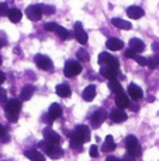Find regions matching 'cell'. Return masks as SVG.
I'll return each instance as SVG.
<instances>
[{"label":"cell","mask_w":159,"mask_h":161,"mask_svg":"<svg viewBox=\"0 0 159 161\" xmlns=\"http://www.w3.org/2000/svg\"><path fill=\"white\" fill-rule=\"evenodd\" d=\"M90 140V129L85 125H79L75 127V130L70 133V142H76V143H83L89 142Z\"/></svg>","instance_id":"obj_1"},{"label":"cell","mask_w":159,"mask_h":161,"mask_svg":"<svg viewBox=\"0 0 159 161\" xmlns=\"http://www.w3.org/2000/svg\"><path fill=\"white\" fill-rule=\"evenodd\" d=\"M38 147L41 148L42 151H44L45 154H47L49 158H52V160H58V158H61L62 156H64V150H62L59 146H56V144H51V143H48V142H39L38 143Z\"/></svg>","instance_id":"obj_2"},{"label":"cell","mask_w":159,"mask_h":161,"mask_svg":"<svg viewBox=\"0 0 159 161\" xmlns=\"http://www.w3.org/2000/svg\"><path fill=\"white\" fill-rule=\"evenodd\" d=\"M20 109H21V103H20V100L10 99L8 102H6L4 112H6V116H7V119L10 120V122H17Z\"/></svg>","instance_id":"obj_3"},{"label":"cell","mask_w":159,"mask_h":161,"mask_svg":"<svg viewBox=\"0 0 159 161\" xmlns=\"http://www.w3.org/2000/svg\"><path fill=\"white\" fill-rule=\"evenodd\" d=\"M126 147H127V153L134 156L135 158L140 157L141 153H142L141 146H140V143H138V139L135 136H132V134H130V136L126 137Z\"/></svg>","instance_id":"obj_4"},{"label":"cell","mask_w":159,"mask_h":161,"mask_svg":"<svg viewBox=\"0 0 159 161\" xmlns=\"http://www.w3.org/2000/svg\"><path fill=\"white\" fill-rule=\"evenodd\" d=\"M82 72V65L78 61H68L64 67V74L66 78H73Z\"/></svg>","instance_id":"obj_5"},{"label":"cell","mask_w":159,"mask_h":161,"mask_svg":"<svg viewBox=\"0 0 159 161\" xmlns=\"http://www.w3.org/2000/svg\"><path fill=\"white\" fill-rule=\"evenodd\" d=\"M107 119V112L104 109H97L95 113L90 116V125L93 129H97L101 126V123Z\"/></svg>","instance_id":"obj_6"},{"label":"cell","mask_w":159,"mask_h":161,"mask_svg":"<svg viewBox=\"0 0 159 161\" xmlns=\"http://www.w3.org/2000/svg\"><path fill=\"white\" fill-rule=\"evenodd\" d=\"M35 64H37V67L42 71H51L52 67H54V64H52V61H51L49 57L42 55V54L35 55Z\"/></svg>","instance_id":"obj_7"},{"label":"cell","mask_w":159,"mask_h":161,"mask_svg":"<svg viewBox=\"0 0 159 161\" xmlns=\"http://www.w3.org/2000/svg\"><path fill=\"white\" fill-rule=\"evenodd\" d=\"M25 14L27 17L31 20V21H38L41 20V16H42V11H41V6L39 4H31L25 8Z\"/></svg>","instance_id":"obj_8"},{"label":"cell","mask_w":159,"mask_h":161,"mask_svg":"<svg viewBox=\"0 0 159 161\" xmlns=\"http://www.w3.org/2000/svg\"><path fill=\"white\" fill-rule=\"evenodd\" d=\"M42 136H44L45 142L51 143V144L59 146V143H61V136H59L56 131H54L51 127H45L44 131H42Z\"/></svg>","instance_id":"obj_9"},{"label":"cell","mask_w":159,"mask_h":161,"mask_svg":"<svg viewBox=\"0 0 159 161\" xmlns=\"http://www.w3.org/2000/svg\"><path fill=\"white\" fill-rule=\"evenodd\" d=\"M99 64H100V67H104V65H111V67L118 68L117 58H114L113 55H110L109 53H101L100 55H99Z\"/></svg>","instance_id":"obj_10"},{"label":"cell","mask_w":159,"mask_h":161,"mask_svg":"<svg viewBox=\"0 0 159 161\" xmlns=\"http://www.w3.org/2000/svg\"><path fill=\"white\" fill-rule=\"evenodd\" d=\"M73 34H75V38L78 40L80 44H86L87 42V34L86 31L83 30V25H82V23H75V28H73Z\"/></svg>","instance_id":"obj_11"},{"label":"cell","mask_w":159,"mask_h":161,"mask_svg":"<svg viewBox=\"0 0 159 161\" xmlns=\"http://www.w3.org/2000/svg\"><path fill=\"white\" fill-rule=\"evenodd\" d=\"M100 74L107 78L109 80L111 79H117V75H118V68L115 67H111V65H104V67L100 68Z\"/></svg>","instance_id":"obj_12"},{"label":"cell","mask_w":159,"mask_h":161,"mask_svg":"<svg viewBox=\"0 0 159 161\" xmlns=\"http://www.w3.org/2000/svg\"><path fill=\"white\" fill-rule=\"evenodd\" d=\"M110 120H111L113 123H123L127 120V114L123 109H114V110H111V113H110Z\"/></svg>","instance_id":"obj_13"},{"label":"cell","mask_w":159,"mask_h":161,"mask_svg":"<svg viewBox=\"0 0 159 161\" xmlns=\"http://www.w3.org/2000/svg\"><path fill=\"white\" fill-rule=\"evenodd\" d=\"M128 96H131L134 100H140L141 97L144 96V92H142V89H141L138 85H135V83H130V86H128Z\"/></svg>","instance_id":"obj_14"},{"label":"cell","mask_w":159,"mask_h":161,"mask_svg":"<svg viewBox=\"0 0 159 161\" xmlns=\"http://www.w3.org/2000/svg\"><path fill=\"white\" fill-rule=\"evenodd\" d=\"M127 14H128V17H131L134 20H140L144 16V10L140 6H130L127 8Z\"/></svg>","instance_id":"obj_15"},{"label":"cell","mask_w":159,"mask_h":161,"mask_svg":"<svg viewBox=\"0 0 159 161\" xmlns=\"http://www.w3.org/2000/svg\"><path fill=\"white\" fill-rule=\"evenodd\" d=\"M111 24L114 25L115 28H120V30H131V23L126 21L124 19H120V17H114L111 19Z\"/></svg>","instance_id":"obj_16"},{"label":"cell","mask_w":159,"mask_h":161,"mask_svg":"<svg viewBox=\"0 0 159 161\" xmlns=\"http://www.w3.org/2000/svg\"><path fill=\"white\" fill-rule=\"evenodd\" d=\"M130 48H131L135 54H140L145 50V44H144V41L140 38H131L130 40Z\"/></svg>","instance_id":"obj_17"},{"label":"cell","mask_w":159,"mask_h":161,"mask_svg":"<svg viewBox=\"0 0 159 161\" xmlns=\"http://www.w3.org/2000/svg\"><path fill=\"white\" fill-rule=\"evenodd\" d=\"M106 47L109 48L110 51H120L121 48L124 47V42L121 41V40H118V38H109L107 40V42H106Z\"/></svg>","instance_id":"obj_18"},{"label":"cell","mask_w":159,"mask_h":161,"mask_svg":"<svg viewBox=\"0 0 159 161\" xmlns=\"http://www.w3.org/2000/svg\"><path fill=\"white\" fill-rule=\"evenodd\" d=\"M34 86L33 85H25L24 88L21 89V92H20V100H23V102H25V100H30L31 96L34 95Z\"/></svg>","instance_id":"obj_19"},{"label":"cell","mask_w":159,"mask_h":161,"mask_svg":"<svg viewBox=\"0 0 159 161\" xmlns=\"http://www.w3.org/2000/svg\"><path fill=\"white\" fill-rule=\"evenodd\" d=\"M115 103H117L118 109L128 108V106H130V97H128V95H126L124 92H123V93L115 95Z\"/></svg>","instance_id":"obj_20"},{"label":"cell","mask_w":159,"mask_h":161,"mask_svg":"<svg viewBox=\"0 0 159 161\" xmlns=\"http://www.w3.org/2000/svg\"><path fill=\"white\" fill-rule=\"evenodd\" d=\"M25 157L31 161H45V157L42 153H39L38 150H34V148H30V150L25 151Z\"/></svg>","instance_id":"obj_21"},{"label":"cell","mask_w":159,"mask_h":161,"mask_svg":"<svg viewBox=\"0 0 159 161\" xmlns=\"http://www.w3.org/2000/svg\"><path fill=\"white\" fill-rule=\"evenodd\" d=\"M55 92H56V95L61 97H69L70 95H72V91H70V88L66 83H59V85H56Z\"/></svg>","instance_id":"obj_22"},{"label":"cell","mask_w":159,"mask_h":161,"mask_svg":"<svg viewBox=\"0 0 159 161\" xmlns=\"http://www.w3.org/2000/svg\"><path fill=\"white\" fill-rule=\"evenodd\" d=\"M82 96H83V99L86 100V102H92L96 96V86L95 85L86 86L85 91H83V93H82Z\"/></svg>","instance_id":"obj_23"},{"label":"cell","mask_w":159,"mask_h":161,"mask_svg":"<svg viewBox=\"0 0 159 161\" xmlns=\"http://www.w3.org/2000/svg\"><path fill=\"white\" fill-rule=\"evenodd\" d=\"M48 114H49V117L52 120L59 119V117H61V114H62V108L58 105V103H52V105H51V108H49V110H48Z\"/></svg>","instance_id":"obj_24"},{"label":"cell","mask_w":159,"mask_h":161,"mask_svg":"<svg viewBox=\"0 0 159 161\" xmlns=\"http://www.w3.org/2000/svg\"><path fill=\"white\" fill-rule=\"evenodd\" d=\"M115 148V143H114V139H113V136H107L106 140H104L103 146H101V150L104 151V153H110V151H113Z\"/></svg>","instance_id":"obj_25"},{"label":"cell","mask_w":159,"mask_h":161,"mask_svg":"<svg viewBox=\"0 0 159 161\" xmlns=\"http://www.w3.org/2000/svg\"><path fill=\"white\" fill-rule=\"evenodd\" d=\"M109 89L113 92L114 95H118V93H123V86L120 85V82H118L117 79H111L109 80Z\"/></svg>","instance_id":"obj_26"},{"label":"cell","mask_w":159,"mask_h":161,"mask_svg":"<svg viewBox=\"0 0 159 161\" xmlns=\"http://www.w3.org/2000/svg\"><path fill=\"white\" fill-rule=\"evenodd\" d=\"M7 17H8V20H10L11 23H18L20 20H21L23 14H21V11H20L18 8H11V10L8 11Z\"/></svg>","instance_id":"obj_27"},{"label":"cell","mask_w":159,"mask_h":161,"mask_svg":"<svg viewBox=\"0 0 159 161\" xmlns=\"http://www.w3.org/2000/svg\"><path fill=\"white\" fill-rule=\"evenodd\" d=\"M55 33L58 34V36L61 37L62 40H68V38H69V37H70V33H69V31H68L66 28H64V27H62V25H59V24H58V27H56Z\"/></svg>","instance_id":"obj_28"},{"label":"cell","mask_w":159,"mask_h":161,"mask_svg":"<svg viewBox=\"0 0 159 161\" xmlns=\"http://www.w3.org/2000/svg\"><path fill=\"white\" fill-rule=\"evenodd\" d=\"M76 57H78V59L79 61H82V62H87L89 61V53H87L86 50H79L78 53H76Z\"/></svg>","instance_id":"obj_29"},{"label":"cell","mask_w":159,"mask_h":161,"mask_svg":"<svg viewBox=\"0 0 159 161\" xmlns=\"http://www.w3.org/2000/svg\"><path fill=\"white\" fill-rule=\"evenodd\" d=\"M41 6V11L42 14H45V16H49V14H54L55 13V7L51 4H39Z\"/></svg>","instance_id":"obj_30"},{"label":"cell","mask_w":159,"mask_h":161,"mask_svg":"<svg viewBox=\"0 0 159 161\" xmlns=\"http://www.w3.org/2000/svg\"><path fill=\"white\" fill-rule=\"evenodd\" d=\"M134 61H135V62H138V64H140L141 67H148V58H144V57L138 55V54L134 57Z\"/></svg>","instance_id":"obj_31"},{"label":"cell","mask_w":159,"mask_h":161,"mask_svg":"<svg viewBox=\"0 0 159 161\" xmlns=\"http://www.w3.org/2000/svg\"><path fill=\"white\" fill-rule=\"evenodd\" d=\"M8 11H10L8 6L6 3H0V16H6V14H8Z\"/></svg>","instance_id":"obj_32"},{"label":"cell","mask_w":159,"mask_h":161,"mask_svg":"<svg viewBox=\"0 0 159 161\" xmlns=\"http://www.w3.org/2000/svg\"><path fill=\"white\" fill-rule=\"evenodd\" d=\"M89 154H90V157H97L99 156V148H97V146H90V150H89Z\"/></svg>","instance_id":"obj_33"},{"label":"cell","mask_w":159,"mask_h":161,"mask_svg":"<svg viewBox=\"0 0 159 161\" xmlns=\"http://www.w3.org/2000/svg\"><path fill=\"white\" fill-rule=\"evenodd\" d=\"M56 27H58V24H56V23H47V24L44 25V28L47 31H55Z\"/></svg>","instance_id":"obj_34"},{"label":"cell","mask_w":159,"mask_h":161,"mask_svg":"<svg viewBox=\"0 0 159 161\" xmlns=\"http://www.w3.org/2000/svg\"><path fill=\"white\" fill-rule=\"evenodd\" d=\"M6 99H7V92L0 86V102H6Z\"/></svg>","instance_id":"obj_35"},{"label":"cell","mask_w":159,"mask_h":161,"mask_svg":"<svg viewBox=\"0 0 159 161\" xmlns=\"http://www.w3.org/2000/svg\"><path fill=\"white\" fill-rule=\"evenodd\" d=\"M124 55H126L127 58H132V59H134V57L137 55V54H135L134 51H132L131 48H130V50H127V51H126V54H124Z\"/></svg>","instance_id":"obj_36"},{"label":"cell","mask_w":159,"mask_h":161,"mask_svg":"<svg viewBox=\"0 0 159 161\" xmlns=\"http://www.w3.org/2000/svg\"><path fill=\"white\" fill-rule=\"evenodd\" d=\"M123 161H135V157L131 156L130 153H127L126 156H124V160H123Z\"/></svg>","instance_id":"obj_37"},{"label":"cell","mask_w":159,"mask_h":161,"mask_svg":"<svg viewBox=\"0 0 159 161\" xmlns=\"http://www.w3.org/2000/svg\"><path fill=\"white\" fill-rule=\"evenodd\" d=\"M152 50H154L155 53H159V42H154V44H152Z\"/></svg>","instance_id":"obj_38"},{"label":"cell","mask_w":159,"mask_h":161,"mask_svg":"<svg viewBox=\"0 0 159 161\" xmlns=\"http://www.w3.org/2000/svg\"><path fill=\"white\" fill-rule=\"evenodd\" d=\"M6 134V130H4V127H3L2 125H0V140L3 139V136H4Z\"/></svg>","instance_id":"obj_39"},{"label":"cell","mask_w":159,"mask_h":161,"mask_svg":"<svg viewBox=\"0 0 159 161\" xmlns=\"http://www.w3.org/2000/svg\"><path fill=\"white\" fill-rule=\"evenodd\" d=\"M6 80V75H4V72H2V71H0V85H2L3 82H4Z\"/></svg>","instance_id":"obj_40"},{"label":"cell","mask_w":159,"mask_h":161,"mask_svg":"<svg viewBox=\"0 0 159 161\" xmlns=\"http://www.w3.org/2000/svg\"><path fill=\"white\" fill-rule=\"evenodd\" d=\"M152 61H154V62H155V65H156V67H158V65H159V55L152 57Z\"/></svg>","instance_id":"obj_41"},{"label":"cell","mask_w":159,"mask_h":161,"mask_svg":"<svg viewBox=\"0 0 159 161\" xmlns=\"http://www.w3.org/2000/svg\"><path fill=\"white\" fill-rule=\"evenodd\" d=\"M4 45H6V40L3 37H0V48H3Z\"/></svg>","instance_id":"obj_42"},{"label":"cell","mask_w":159,"mask_h":161,"mask_svg":"<svg viewBox=\"0 0 159 161\" xmlns=\"http://www.w3.org/2000/svg\"><path fill=\"white\" fill-rule=\"evenodd\" d=\"M106 161H121V160H118V158H115V157H107Z\"/></svg>","instance_id":"obj_43"},{"label":"cell","mask_w":159,"mask_h":161,"mask_svg":"<svg viewBox=\"0 0 159 161\" xmlns=\"http://www.w3.org/2000/svg\"><path fill=\"white\" fill-rule=\"evenodd\" d=\"M130 108H131V110H138V105H131L130 103Z\"/></svg>","instance_id":"obj_44"},{"label":"cell","mask_w":159,"mask_h":161,"mask_svg":"<svg viewBox=\"0 0 159 161\" xmlns=\"http://www.w3.org/2000/svg\"><path fill=\"white\" fill-rule=\"evenodd\" d=\"M0 65H2V58H0Z\"/></svg>","instance_id":"obj_45"},{"label":"cell","mask_w":159,"mask_h":161,"mask_svg":"<svg viewBox=\"0 0 159 161\" xmlns=\"http://www.w3.org/2000/svg\"><path fill=\"white\" fill-rule=\"evenodd\" d=\"M121 161H123V160H121Z\"/></svg>","instance_id":"obj_46"}]
</instances>
